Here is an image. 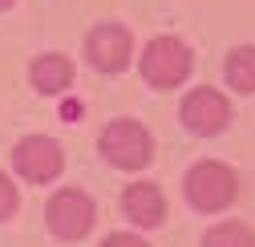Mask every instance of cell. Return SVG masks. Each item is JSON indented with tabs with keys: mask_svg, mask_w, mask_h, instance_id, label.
Here are the masks:
<instances>
[{
	"mask_svg": "<svg viewBox=\"0 0 255 247\" xmlns=\"http://www.w3.org/2000/svg\"><path fill=\"white\" fill-rule=\"evenodd\" d=\"M235 191H239V182L223 162H199L186 174V199L199 211H223L235 199Z\"/></svg>",
	"mask_w": 255,
	"mask_h": 247,
	"instance_id": "3",
	"label": "cell"
},
{
	"mask_svg": "<svg viewBox=\"0 0 255 247\" xmlns=\"http://www.w3.org/2000/svg\"><path fill=\"white\" fill-rule=\"evenodd\" d=\"M85 53L102 73H118L130 61V33L122 24H98L89 33V41H85Z\"/></svg>",
	"mask_w": 255,
	"mask_h": 247,
	"instance_id": "7",
	"label": "cell"
},
{
	"mask_svg": "<svg viewBox=\"0 0 255 247\" xmlns=\"http://www.w3.org/2000/svg\"><path fill=\"white\" fill-rule=\"evenodd\" d=\"M122 211L130 215V223H138V227H158L166 219V199H162V191H158L154 182H134V187H126V195H122Z\"/></svg>",
	"mask_w": 255,
	"mask_h": 247,
	"instance_id": "8",
	"label": "cell"
},
{
	"mask_svg": "<svg viewBox=\"0 0 255 247\" xmlns=\"http://www.w3.org/2000/svg\"><path fill=\"white\" fill-rule=\"evenodd\" d=\"M102 154L122 170H142L154 158V142H150L146 126L122 118V122H110V130L102 134Z\"/></svg>",
	"mask_w": 255,
	"mask_h": 247,
	"instance_id": "1",
	"label": "cell"
},
{
	"mask_svg": "<svg viewBox=\"0 0 255 247\" xmlns=\"http://www.w3.org/2000/svg\"><path fill=\"white\" fill-rule=\"evenodd\" d=\"M73 81V65H69V57H61V53H45L33 61V85L41 89V94H61Z\"/></svg>",
	"mask_w": 255,
	"mask_h": 247,
	"instance_id": "9",
	"label": "cell"
},
{
	"mask_svg": "<svg viewBox=\"0 0 255 247\" xmlns=\"http://www.w3.org/2000/svg\"><path fill=\"white\" fill-rule=\"evenodd\" d=\"M186 73H190V49H186L182 41L158 37V41L146 45V53H142V77H146L150 85L174 89V85L186 81Z\"/></svg>",
	"mask_w": 255,
	"mask_h": 247,
	"instance_id": "2",
	"label": "cell"
},
{
	"mask_svg": "<svg viewBox=\"0 0 255 247\" xmlns=\"http://www.w3.org/2000/svg\"><path fill=\"white\" fill-rule=\"evenodd\" d=\"M12 211H16V187L0 174V219H8Z\"/></svg>",
	"mask_w": 255,
	"mask_h": 247,
	"instance_id": "12",
	"label": "cell"
},
{
	"mask_svg": "<svg viewBox=\"0 0 255 247\" xmlns=\"http://www.w3.org/2000/svg\"><path fill=\"white\" fill-rule=\"evenodd\" d=\"M49 227H53L61 239H81V235H89V227H93V203H89V195H81V191H61V195H53V203H49Z\"/></svg>",
	"mask_w": 255,
	"mask_h": 247,
	"instance_id": "5",
	"label": "cell"
},
{
	"mask_svg": "<svg viewBox=\"0 0 255 247\" xmlns=\"http://www.w3.org/2000/svg\"><path fill=\"white\" fill-rule=\"evenodd\" d=\"M8 4H12V0H0V12H4V8H8Z\"/></svg>",
	"mask_w": 255,
	"mask_h": 247,
	"instance_id": "14",
	"label": "cell"
},
{
	"mask_svg": "<svg viewBox=\"0 0 255 247\" xmlns=\"http://www.w3.org/2000/svg\"><path fill=\"white\" fill-rule=\"evenodd\" d=\"M203 247H255V239L243 223H219V227L207 231Z\"/></svg>",
	"mask_w": 255,
	"mask_h": 247,
	"instance_id": "11",
	"label": "cell"
},
{
	"mask_svg": "<svg viewBox=\"0 0 255 247\" xmlns=\"http://www.w3.org/2000/svg\"><path fill=\"white\" fill-rule=\"evenodd\" d=\"M12 162L16 170L28 178V182H49L61 174V166H65V154H61V146L53 138H24L16 150H12Z\"/></svg>",
	"mask_w": 255,
	"mask_h": 247,
	"instance_id": "4",
	"label": "cell"
},
{
	"mask_svg": "<svg viewBox=\"0 0 255 247\" xmlns=\"http://www.w3.org/2000/svg\"><path fill=\"white\" fill-rule=\"evenodd\" d=\"M182 122L195 134H219L231 122V106H227L223 94H215V89L203 85V89H195V94L182 102Z\"/></svg>",
	"mask_w": 255,
	"mask_h": 247,
	"instance_id": "6",
	"label": "cell"
},
{
	"mask_svg": "<svg viewBox=\"0 0 255 247\" xmlns=\"http://www.w3.org/2000/svg\"><path fill=\"white\" fill-rule=\"evenodd\" d=\"M106 247H146V243H142L138 235H110Z\"/></svg>",
	"mask_w": 255,
	"mask_h": 247,
	"instance_id": "13",
	"label": "cell"
},
{
	"mask_svg": "<svg viewBox=\"0 0 255 247\" xmlns=\"http://www.w3.org/2000/svg\"><path fill=\"white\" fill-rule=\"evenodd\" d=\"M227 81L239 94H251L255 89V49H235L227 57Z\"/></svg>",
	"mask_w": 255,
	"mask_h": 247,
	"instance_id": "10",
	"label": "cell"
}]
</instances>
